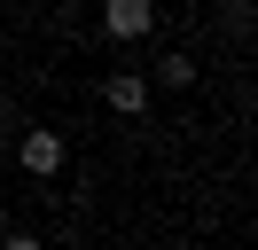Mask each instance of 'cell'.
I'll return each mask as SVG.
<instances>
[{"mask_svg": "<svg viewBox=\"0 0 258 250\" xmlns=\"http://www.w3.org/2000/svg\"><path fill=\"white\" fill-rule=\"evenodd\" d=\"M0 250H39V234H24V227H16V234H8Z\"/></svg>", "mask_w": 258, "mask_h": 250, "instance_id": "cell-5", "label": "cell"}, {"mask_svg": "<svg viewBox=\"0 0 258 250\" xmlns=\"http://www.w3.org/2000/svg\"><path fill=\"white\" fill-rule=\"evenodd\" d=\"M157 86H196V55H157Z\"/></svg>", "mask_w": 258, "mask_h": 250, "instance_id": "cell-4", "label": "cell"}, {"mask_svg": "<svg viewBox=\"0 0 258 250\" xmlns=\"http://www.w3.org/2000/svg\"><path fill=\"white\" fill-rule=\"evenodd\" d=\"M102 31H110V39H149V31H157V8H149V0H102Z\"/></svg>", "mask_w": 258, "mask_h": 250, "instance_id": "cell-2", "label": "cell"}, {"mask_svg": "<svg viewBox=\"0 0 258 250\" xmlns=\"http://www.w3.org/2000/svg\"><path fill=\"white\" fill-rule=\"evenodd\" d=\"M102 102L117 117H149V71H110L102 78Z\"/></svg>", "mask_w": 258, "mask_h": 250, "instance_id": "cell-3", "label": "cell"}, {"mask_svg": "<svg viewBox=\"0 0 258 250\" xmlns=\"http://www.w3.org/2000/svg\"><path fill=\"white\" fill-rule=\"evenodd\" d=\"M63 156H71V141L47 133V125H24V133H16V164H24V180H55V172H63Z\"/></svg>", "mask_w": 258, "mask_h": 250, "instance_id": "cell-1", "label": "cell"}]
</instances>
